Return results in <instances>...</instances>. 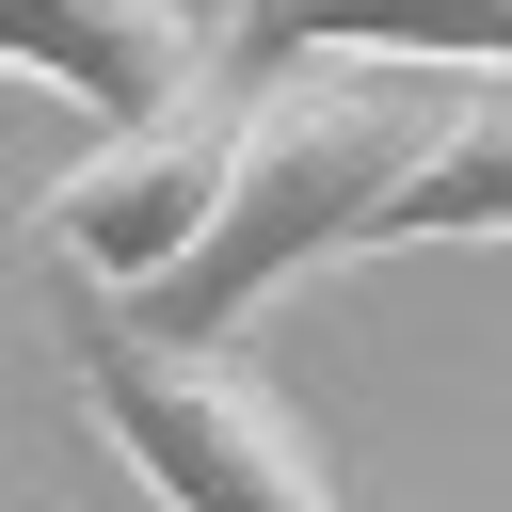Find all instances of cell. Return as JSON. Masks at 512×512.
I'll return each mask as SVG.
<instances>
[{"label":"cell","mask_w":512,"mask_h":512,"mask_svg":"<svg viewBox=\"0 0 512 512\" xmlns=\"http://www.w3.org/2000/svg\"><path fill=\"white\" fill-rule=\"evenodd\" d=\"M432 128H448V112H432L400 64H272V80H240L224 224H208V256L144 304V336H240V320H256L272 288H304L320 256H368L384 208L416 192Z\"/></svg>","instance_id":"obj_1"},{"label":"cell","mask_w":512,"mask_h":512,"mask_svg":"<svg viewBox=\"0 0 512 512\" xmlns=\"http://www.w3.org/2000/svg\"><path fill=\"white\" fill-rule=\"evenodd\" d=\"M80 416L112 432V464L160 512H336L320 432L272 400L256 352L224 336H144V320H80Z\"/></svg>","instance_id":"obj_2"},{"label":"cell","mask_w":512,"mask_h":512,"mask_svg":"<svg viewBox=\"0 0 512 512\" xmlns=\"http://www.w3.org/2000/svg\"><path fill=\"white\" fill-rule=\"evenodd\" d=\"M224 176H240V80H208V96H176V112L112 128L96 160H64V176L32 192V256H48V288H80V304H128V320H144V304L208 256Z\"/></svg>","instance_id":"obj_3"},{"label":"cell","mask_w":512,"mask_h":512,"mask_svg":"<svg viewBox=\"0 0 512 512\" xmlns=\"http://www.w3.org/2000/svg\"><path fill=\"white\" fill-rule=\"evenodd\" d=\"M208 64H400V80H512V0H208Z\"/></svg>","instance_id":"obj_4"},{"label":"cell","mask_w":512,"mask_h":512,"mask_svg":"<svg viewBox=\"0 0 512 512\" xmlns=\"http://www.w3.org/2000/svg\"><path fill=\"white\" fill-rule=\"evenodd\" d=\"M0 80H48L96 128H144L208 96V0H0Z\"/></svg>","instance_id":"obj_5"},{"label":"cell","mask_w":512,"mask_h":512,"mask_svg":"<svg viewBox=\"0 0 512 512\" xmlns=\"http://www.w3.org/2000/svg\"><path fill=\"white\" fill-rule=\"evenodd\" d=\"M416 240H512V80L448 96V128H432V160H416V192L384 208L368 256H416Z\"/></svg>","instance_id":"obj_6"}]
</instances>
